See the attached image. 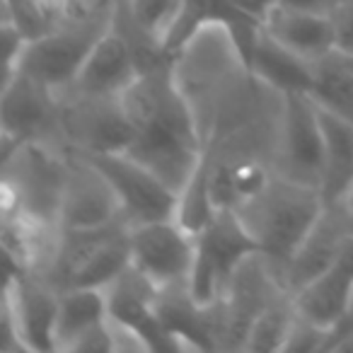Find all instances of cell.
<instances>
[{
	"label": "cell",
	"instance_id": "cb8c5ba5",
	"mask_svg": "<svg viewBox=\"0 0 353 353\" xmlns=\"http://www.w3.org/2000/svg\"><path fill=\"white\" fill-rule=\"evenodd\" d=\"M126 230L117 232L107 245H102L70 279L68 288L80 285V288H107L117 276H121L123 271L131 266V240H128Z\"/></svg>",
	"mask_w": 353,
	"mask_h": 353
},
{
	"label": "cell",
	"instance_id": "6da1fadb",
	"mask_svg": "<svg viewBox=\"0 0 353 353\" xmlns=\"http://www.w3.org/2000/svg\"><path fill=\"white\" fill-rule=\"evenodd\" d=\"M172 80L192 112L201 145L254 80L237 34L228 22L211 20L192 32L172 54Z\"/></svg>",
	"mask_w": 353,
	"mask_h": 353
},
{
	"label": "cell",
	"instance_id": "9a60e30c",
	"mask_svg": "<svg viewBox=\"0 0 353 353\" xmlns=\"http://www.w3.org/2000/svg\"><path fill=\"white\" fill-rule=\"evenodd\" d=\"M141 73L136 49L121 30L114 27L97 41L75 80L59 94H83V97H117Z\"/></svg>",
	"mask_w": 353,
	"mask_h": 353
},
{
	"label": "cell",
	"instance_id": "ffe728a7",
	"mask_svg": "<svg viewBox=\"0 0 353 353\" xmlns=\"http://www.w3.org/2000/svg\"><path fill=\"white\" fill-rule=\"evenodd\" d=\"M317 119L324 148L319 192L324 196V203H334L341 201L353 184V121L336 117L322 107H317Z\"/></svg>",
	"mask_w": 353,
	"mask_h": 353
},
{
	"label": "cell",
	"instance_id": "7a4b0ae2",
	"mask_svg": "<svg viewBox=\"0 0 353 353\" xmlns=\"http://www.w3.org/2000/svg\"><path fill=\"white\" fill-rule=\"evenodd\" d=\"M322 208L324 196L317 187L274 172L271 182L259 194L235 203L232 211L254 240L256 250L283 274L285 281L290 256L319 218Z\"/></svg>",
	"mask_w": 353,
	"mask_h": 353
},
{
	"label": "cell",
	"instance_id": "4fadbf2b",
	"mask_svg": "<svg viewBox=\"0 0 353 353\" xmlns=\"http://www.w3.org/2000/svg\"><path fill=\"white\" fill-rule=\"evenodd\" d=\"M322 165L324 148L317 107H314L307 92H288L283 138H281V150L274 172L319 189V184H322Z\"/></svg>",
	"mask_w": 353,
	"mask_h": 353
},
{
	"label": "cell",
	"instance_id": "836d02e7",
	"mask_svg": "<svg viewBox=\"0 0 353 353\" xmlns=\"http://www.w3.org/2000/svg\"><path fill=\"white\" fill-rule=\"evenodd\" d=\"M341 201H343V206H346L348 216H351V223H353V184H351V187H348L346 196H343Z\"/></svg>",
	"mask_w": 353,
	"mask_h": 353
},
{
	"label": "cell",
	"instance_id": "44dd1931",
	"mask_svg": "<svg viewBox=\"0 0 353 353\" xmlns=\"http://www.w3.org/2000/svg\"><path fill=\"white\" fill-rule=\"evenodd\" d=\"M107 314L109 305L104 288H63L54 324V351L73 353L75 343L92 327L104 322Z\"/></svg>",
	"mask_w": 353,
	"mask_h": 353
},
{
	"label": "cell",
	"instance_id": "5b68a950",
	"mask_svg": "<svg viewBox=\"0 0 353 353\" xmlns=\"http://www.w3.org/2000/svg\"><path fill=\"white\" fill-rule=\"evenodd\" d=\"M61 290L30 271L8 266V283L0 307V348L54 351V324Z\"/></svg>",
	"mask_w": 353,
	"mask_h": 353
},
{
	"label": "cell",
	"instance_id": "277c9868",
	"mask_svg": "<svg viewBox=\"0 0 353 353\" xmlns=\"http://www.w3.org/2000/svg\"><path fill=\"white\" fill-rule=\"evenodd\" d=\"M68 155L39 141L3 145V213L61 228Z\"/></svg>",
	"mask_w": 353,
	"mask_h": 353
},
{
	"label": "cell",
	"instance_id": "52a82bcc",
	"mask_svg": "<svg viewBox=\"0 0 353 353\" xmlns=\"http://www.w3.org/2000/svg\"><path fill=\"white\" fill-rule=\"evenodd\" d=\"M252 252H259L232 208H218L213 221L196 235V261L189 290L201 305H211L225 290L232 269Z\"/></svg>",
	"mask_w": 353,
	"mask_h": 353
},
{
	"label": "cell",
	"instance_id": "4dcf8cb0",
	"mask_svg": "<svg viewBox=\"0 0 353 353\" xmlns=\"http://www.w3.org/2000/svg\"><path fill=\"white\" fill-rule=\"evenodd\" d=\"M237 8H242L245 12H250L252 17H256V20H264L266 15H269V10L276 6V0H232Z\"/></svg>",
	"mask_w": 353,
	"mask_h": 353
},
{
	"label": "cell",
	"instance_id": "f546056e",
	"mask_svg": "<svg viewBox=\"0 0 353 353\" xmlns=\"http://www.w3.org/2000/svg\"><path fill=\"white\" fill-rule=\"evenodd\" d=\"M73 351H112V336H109L107 319L99 322L97 327L90 329V332L75 343Z\"/></svg>",
	"mask_w": 353,
	"mask_h": 353
},
{
	"label": "cell",
	"instance_id": "5bb4252c",
	"mask_svg": "<svg viewBox=\"0 0 353 353\" xmlns=\"http://www.w3.org/2000/svg\"><path fill=\"white\" fill-rule=\"evenodd\" d=\"M351 235L353 223L343 201L324 203L319 218L312 223V228L285 266V285L290 293L295 295L307 283H312L317 276L332 269Z\"/></svg>",
	"mask_w": 353,
	"mask_h": 353
},
{
	"label": "cell",
	"instance_id": "d6a6232c",
	"mask_svg": "<svg viewBox=\"0 0 353 353\" xmlns=\"http://www.w3.org/2000/svg\"><path fill=\"white\" fill-rule=\"evenodd\" d=\"M351 332H353V295H351V305H348L346 317H343V319H341V324H339V327L334 329L332 334H329V343H327V348L332 346V341H336V339L346 336V334H351Z\"/></svg>",
	"mask_w": 353,
	"mask_h": 353
},
{
	"label": "cell",
	"instance_id": "603a6c76",
	"mask_svg": "<svg viewBox=\"0 0 353 353\" xmlns=\"http://www.w3.org/2000/svg\"><path fill=\"white\" fill-rule=\"evenodd\" d=\"M310 99L317 107L353 121V63L339 49L312 63Z\"/></svg>",
	"mask_w": 353,
	"mask_h": 353
},
{
	"label": "cell",
	"instance_id": "4316f807",
	"mask_svg": "<svg viewBox=\"0 0 353 353\" xmlns=\"http://www.w3.org/2000/svg\"><path fill=\"white\" fill-rule=\"evenodd\" d=\"M329 329L314 324L312 319L303 317L298 312L293 327H290V334L283 343V351L281 353H317V351H327L329 343Z\"/></svg>",
	"mask_w": 353,
	"mask_h": 353
},
{
	"label": "cell",
	"instance_id": "d6986e66",
	"mask_svg": "<svg viewBox=\"0 0 353 353\" xmlns=\"http://www.w3.org/2000/svg\"><path fill=\"white\" fill-rule=\"evenodd\" d=\"M157 290L160 285L152 283L141 269L131 264L104 288V293H107L109 314L141 329L150 341L152 351H170V343H167V336L162 334L155 314Z\"/></svg>",
	"mask_w": 353,
	"mask_h": 353
},
{
	"label": "cell",
	"instance_id": "3957f363",
	"mask_svg": "<svg viewBox=\"0 0 353 353\" xmlns=\"http://www.w3.org/2000/svg\"><path fill=\"white\" fill-rule=\"evenodd\" d=\"M121 3L123 0L99 6H65L63 20L49 34L27 44L15 70H25L59 94L73 83L90 51L114 27Z\"/></svg>",
	"mask_w": 353,
	"mask_h": 353
},
{
	"label": "cell",
	"instance_id": "83f0119b",
	"mask_svg": "<svg viewBox=\"0 0 353 353\" xmlns=\"http://www.w3.org/2000/svg\"><path fill=\"white\" fill-rule=\"evenodd\" d=\"M107 327H109V336H112V351L119 353L152 351L145 334L133 327V324L123 322V319L114 317V314H107Z\"/></svg>",
	"mask_w": 353,
	"mask_h": 353
},
{
	"label": "cell",
	"instance_id": "484cf974",
	"mask_svg": "<svg viewBox=\"0 0 353 353\" xmlns=\"http://www.w3.org/2000/svg\"><path fill=\"white\" fill-rule=\"evenodd\" d=\"M295 317H298L295 295L293 293L281 295L276 303H271L254 319L242 351H283V343L288 339Z\"/></svg>",
	"mask_w": 353,
	"mask_h": 353
},
{
	"label": "cell",
	"instance_id": "1f68e13d",
	"mask_svg": "<svg viewBox=\"0 0 353 353\" xmlns=\"http://www.w3.org/2000/svg\"><path fill=\"white\" fill-rule=\"evenodd\" d=\"M279 6L305 8V10H332L334 0H276Z\"/></svg>",
	"mask_w": 353,
	"mask_h": 353
},
{
	"label": "cell",
	"instance_id": "9c48e42d",
	"mask_svg": "<svg viewBox=\"0 0 353 353\" xmlns=\"http://www.w3.org/2000/svg\"><path fill=\"white\" fill-rule=\"evenodd\" d=\"M70 152H123L138 136L117 97L59 94Z\"/></svg>",
	"mask_w": 353,
	"mask_h": 353
},
{
	"label": "cell",
	"instance_id": "f1b7e54d",
	"mask_svg": "<svg viewBox=\"0 0 353 353\" xmlns=\"http://www.w3.org/2000/svg\"><path fill=\"white\" fill-rule=\"evenodd\" d=\"M329 12L336 30V49L353 59V0H334Z\"/></svg>",
	"mask_w": 353,
	"mask_h": 353
},
{
	"label": "cell",
	"instance_id": "7c38bea8",
	"mask_svg": "<svg viewBox=\"0 0 353 353\" xmlns=\"http://www.w3.org/2000/svg\"><path fill=\"white\" fill-rule=\"evenodd\" d=\"M123 218L117 189L85 152H70L65 172L61 228H97Z\"/></svg>",
	"mask_w": 353,
	"mask_h": 353
},
{
	"label": "cell",
	"instance_id": "8992f818",
	"mask_svg": "<svg viewBox=\"0 0 353 353\" xmlns=\"http://www.w3.org/2000/svg\"><path fill=\"white\" fill-rule=\"evenodd\" d=\"M0 121H3V145L39 141L65 155L70 152L59 94L41 80L27 75L25 70H15L3 78Z\"/></svg>",
	"mask_w": 353,
	"mask_h": 353
},
{
	"label": "cell",
	"instance_id": "e575fe53",
	"mask_svg": "<svg viewBox=\"0 0 353 353\" xmlns=\"http://www.w3.org/2000/svg\"><path fill=\"white\" fill-rule=\"evenodd\" d=\"M348 59H351V56H348ZM351 63H353V59H351Z\"/></svg>",
	"mask_w": 353,
	"mask_h": 353
},
{
	"label": "cell",
	"instance_id": "7402d4cb",
	"mask_svg": "<svg viewBox=\"0 0 353 353\" xmlns=\"http://www.w3.org/2000/svg\"><path fill=\"white\" fill-rule=\"evenodd\" d=\"M247 61L252 73L283 92H307L312 85V63L271 39L264 27L256 34Z\"/></svg>",
	"mask_w": 353,
	"mask_h": 353
},
{
	"label": "cell",
	"instance_id": "8fae6325",
	"mask_svg": "<svg viewBox=\"0 0 353 353\" xmlns=\"http://www.w3.org/2000/svg\"><path fill=\"white\" fill-rule=\"evenodd\" d=\"M85 155L94 160V165L107 174L112 187L117 189L128 225L174 218L179 196L138 160H133L126 152H94V155L85 152Z\"/></svg>",
	"mask_w": 353,
	"mask_h": 353
},
{
	"label": "cell",
	"instance_id": "ba28073f",
	"mask_svg": "<svg viewBox=\"0 0 353 353\" xmlns=\"http://www.w3.org/2000/svg\"><path fill=\"white\" fill-rule=\"evenodd\" d=\"M285 293L290 290L285 288L283 274L261 252L247 254L232 269L221 295L228 324L225 351H242L254 319Z\"/></svg>",
	"mask_w": 353,
	"mask_h": 353
},
{
	"label": "cell",
	"instance_id": "e0dca14e",
	"mask_svg": "<svg viewBox=\"0 0 353 353\" xmlns=\"http://www.w3.org/2000/svg\"><path fill=\"white\" fill-rule=\"evenodd\" d=\"M261 27L271 39L310 63L336 49V30L329 10H305L276 3L261 20Z\"/></svg>",
	"mask_w": 353,
	"mask_h": 353
},
{
	"label": "cell",
	"instance_id": "d4e9b609",
	"mask_svg": "<svg viewBox=\"0 0 353 353\" xmlns=\"http://www.w3.org/2000/svg\"><path fill=\"white\" fill-rule=\"evenodd\" d=\"M216 203L211 196V172H208V157L206 152H201L196 170H194L192 179L187 182V187L179 194L176 201V213L174 221L189 230L192 235H201L206 230V225L216 216Z\"/></svg>",
	"mask_w": 353,
	"mask_h": 353
},
{
	"label": "cell",
	"instance_id": "2e32d148",
	"mask_svg": "<svg viewBox=\"0 0 353 353\" xmlns=\"http://www.w3.org/2000/svg\"><path fill=\"white\" fill-rule=\"evenodd\" d=\"M123 152L148 167L165 187L179 196L201 160L203 148L165 126H152L138 133Z\"/></svg>",
	"mask_w": 353,
	"mask_h": 353
},
{
	"label": "cell",
	"instance_id": "30bf717a",
	"mask_svg": "<svg viewBox=\"0 0 353 353\" xmlns=\"http://www.w3.org/2000/svg\"><path fill=\"white\" fill-rule=\"evenodd\" d=\"M131 264L152 283H189L196 261V235L184 230L174 218L131 225Z\"/></svg>",
	"mask_w": 353,
	"mask_h": 353
},
{
	"label": "cell",
	"instance_id": "ac0fdd59",
	"mask_svg": "<svg viewBox=\"0 0 353 353\" xmlns=\"http://www.w3.org/2000/svg\"><path fill=\"white\" fill-rule=\"evenodd\" d=\"M353 295V235L343 245L339 259L332 269H327L322 276L307 283L303 290L295 293V305L303 317L312 319L319 327L334 329L346 317L348 305Z\"/></svg>",
	"mask_w": 353,
	"mask_h": 353
}]
</instances>
